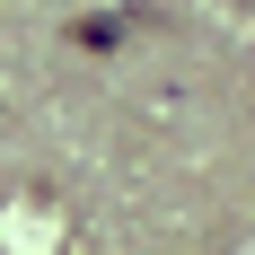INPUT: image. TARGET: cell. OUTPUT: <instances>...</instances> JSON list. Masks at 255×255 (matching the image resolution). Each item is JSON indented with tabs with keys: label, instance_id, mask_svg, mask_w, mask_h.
<instances>
[]
</instances>
